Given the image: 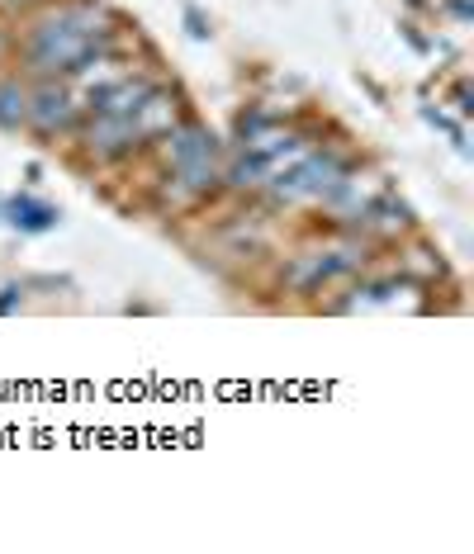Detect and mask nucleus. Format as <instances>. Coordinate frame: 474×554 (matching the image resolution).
<instances>
[{
	"label": "nucleus",
	"mask_w": 474,
	"mask_h": 554,
	"mask_svg": "<svg viewBox=\"0 0 474 554\" xmlns=\"http://www.w3.org/2000/svg\"><path fill=\"white\" fill-rule=\"evenodd\" d=\"M361 223H356V233H365V237H380V242H394V237H403L408 228H413V218H408V209H403L394 195H375L370 204H365L361 214Z\"/></svg>",
	"instance_id": "nucleus-6"
},
{
	"label": "nucleus",
	"mask_w": 474,
	"mask_h": 554,
	"mask_svg": "<svg viewBox=\"0 0 474 554\" xmlns=\"http://www.w3.org/2000/svg\"><path fill=\"white\" fill-rule=\"evenodd\" d=\"M356 166L337 152H318V147H304L294 161H285L280 171H271V180L261 185V195L280 204V209H294V204H323V199L351 176Z\"/></svg>",
	"instance_id": "nucleus-3"
},
{
	"label": "nucleus",
	"mask_w": 474,
	"mask_h": 554,
	"mask_svg": "<svg viewBox=\"0 0 474 554\" xmlns=\"http://www.w3.org/2000/svg\"><path fill=\"white\" fill-rule=\"evenodd\" d=\"M19 304H24V285H5V289H0V318H10Z\"/></svg>",
	"instance_id": "nucleus-10"
},
{
	"label": "nucleus",
	"mask_w": 474,
	"mask_h": 554,
	"mask_svg": "<svg viewBox=\"0 0 474 554\" xmlns=\"http://www.w3.org/2000/svg\"><path fill=\"white\" fill-rule=\"evenodd\" d=\"M5 53H10V38H5V34H0V57H5Z\"/></svg>",
	"instance_id": "nucleus-14"
},
{
	"label": "nucleus",
	"mask_w": 474,
	"mask_h": 554,
	"mask_svg": "<svg viewBox=\"0 0 474 554\" xmlns=\"http://www.w3.org/2000/svg\"><path fill=\"white\" fill-rule=\"evenodd\" d=\"M185 24H190V38H209V19L200 10H185Z\"/></svg>",
	"instance_id": "nucleus-11"
},
{
	"label": "nucleus",
	"mask_w": 474,
	"mask_h": 554,
	"mask_svg": "<svg viewBox=\"0 0 474 554\" xmlns=\"http://www.w3.org/2000/svg\"><path fill=\"white\" fill-rule=\"evenodd\" d=\"M38 5H48V0H0V10H38Z\"/></svg>",
	"instance_id": "nucleus-12"
},
{
	"label": "nucleus",
	"mask_w": 474,
	"mask_h": 554,
	"mask_svg": "<svg viewBox=\"0 0 474 554\" xmlns=\"http://www.w3.org/2000/svg\"><path fill=\"white\" fill-rule=\"evenodd\" d=\"M124 24L100 0H48L19 38V57L34 76H72L91 57L114 53Z\"/></svg>",
	"instance_id": "nucleus-1"
},
{
	"label": "nucleus",
	"mask_w": 474,
	"mask_h": 554,
	"mask_svg": "<svg viewBox=\"0 0 474 554\" xmlns=\"http://www.w3.org/2000/svg\"><path fill=\"white\" fill-rule=\"evenodd\" d=\"M5 218H10V228L15 233H53L57 228V204H48V199H38V195H10L5 199Z\"/></svg>",
	"instance_id": "nucleus-7"
},
{
	"label": "nucleus",
	"mask_w": 474,
	"mask_h": 554,
	"mask_svg": "<svg viewBox=\"0 0 474 554\" xmlns=\"http://www.w3.org/2000/svg\"><path fill=\"white\" fill-rule=\"evenodd\" d=\"M29 119V86L19 76L0 81V128H19Z\"/></svg>",
	"instance_id": "nucleus-9"
},
{
	"label": "nucleus",
	"mask_w": 474,
	"mask_h": 554,
	"mask_svg": "<svg viewBox=\"0 0 474 554\" xmlns=\"http://www.w3.org/2000/svg\"><path fill=\"white\" fill-rule=\"evenodd\" d=\"M456 109H460V114H470V90H465V86H456Z\"/></svg>",
	"instance_id": "nucleus-13"
},
{
	"label": "nucleus",
	"mask_w": 474,
	"mask_h": 554,
	"mask_svg": "<svg viewBox=\"0 0 474 554\" xmlns=\"http://www.w3.org/2000/svg\"><path fill=\"white\" fill-rule=\"evenodd\" d=\"M403 289H413V280H365L347 294V299H337L332 313H361V308H399V294Z\"/></svg>",
	"instance_id": "nucleus-8"
},
{
	"label": "nucleus",
	"mask_w": 474,
	"mask_h": 554,
	"mask_svg": "<svg viewBox=\"0 0 474 554\" xmlns=\"http://www.w3.org/2000/svg\"><path fill=\"white\" fill-rule=\"evenodd\" d=\"M157 152H162V176L181 180L185 190H195L200 199H209L223 185L219 138L204 124H195V119H181L176 128H166L157 138Z\"/></svg>",
	"instance_id": "nucleus-2"
},
{
	"label": "nucleus",
	"mask_w": 474,
	"mask_h": 554,
	"mask_svg": "<svg viewBox=\"0 0 474 554\" xmlns=\"http://www.w3.org/2000/svg\"><path fill=\"white\" fill-rule=\"evenodd\" d=\"M76 114H81L76 90L62 76H43V86L29 90V119L24 124L34 128L38 138H57V133H72L76 128Z\"/></svg>",
	"instance_id": "nucleus-5"
},
{
	"label": "nucleus",
	"mask_w": 474,
	"mask_h": 554,
	"mask_svg": "<svg viewBox=\"0 0 474 554\" xmlns=\"http://www.w3.org/2000/svg\"><path fill=\"white\" fill-rule=\"evenodd\" d=\"M365 256H370V251H365L361 237H337L328 247L299 251L290 261V270H285V289H294V294H318L323 285H337V280L356 275V270L365 266Z\"/></svg>",
	"instance_id": "nucleus-4"
}]
</instances>
